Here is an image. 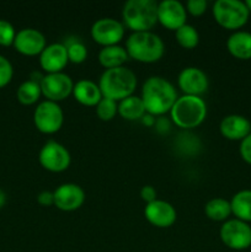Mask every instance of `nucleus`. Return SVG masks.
Listing matches in <instances>:
<instances>
[{
  "label": "nucleus",
  "instance_id": "obj_17",
  "mask_svg": "<svg viewBox=\"0 0 251 252\" xmlns=\"http://www.w3.org/2000/svg\"><path fill=\"white\" fill-rule=\"evenodd\" d=\"M68 62L66 47L61 42L47 44L46 48L39 54V65L47 74L59 73L65 68Z\"/></svg>",
  "mask_w": 251,
  "mask_h": 252
},
{
  "label": "nucleus",
  "instance_id": "obj_23",
  "mask_svg": "<svg viewBox=\"0 0 251 252\" xmlns=\"http://www.w3.org/2000/svg\"><path fill=\"white\" fill-rule=\"evenodd\" d=\"M145 112L147 111H145L144 103L139 96L130 95L121 100L118 103V113L126 120H139L145 115Z\"/></svg>",
  "mask_w": 251,
  "mask_h": 252
},
{
  "label": "nucleus",
  "instance_id": "obj_34",
  "mask_svg": "<svg viewBox=\"0 0 251 252\" xmlns=\"http://www.w3.org/2000/svg\"><path fill=\"white\" fill-rule=\"evenodd\" d=\"M37 202L41 206H52L54 204V193L51 191H42L37 196Z\"/></svg>",
  "mask_w": 251,
  "mask_h": 252
},
{
  "label": "nucleus",
  "instance_id": "obj_13",
  "mask_svg": "<svg viewBox=\"0 0 251 252\" xmlns=\"http://www.w3.org/2000/svg\"><path fill=\"white\" fill-rule=\"evenodd\" d=\"M177 84L185 95L201 96L208 89L209 80L202 69L197 66H186L179 73Z\"/></svg>",
  "mask_w": 251,
  "mask_h": 252
},
{
  "label": "nucleus",
  "instance_id": "obj_10",
  "mask_svg": "<svg viewBox=\"0 0 251 252\" xmlns=\"http://www.w3.org/2000/svg\"><path fill=\"white\" fill-rule=\"evenodd\" d=\"M90 32L96 43L102 44L103 47L113 46L120 43L125 37V26L112 17H102L94 22Z\"/></svg>",
  "mask_w": 251,
  "mask_h": 252
},
{
  "label": "nucleus",
  "instance_id": "obj_21",
  "mask_svg": "<svg viewBox=\"0 0 251 252\" xmlns=\"http://www.w3.org/2000/svg\"><path fill=\"white\" fill-rule=\"evenodd\" d=\"M128 58H129V56H128L126 48L120 44L102 47L98 52V62L106 69L123 66V64L128 61Z\"/></svg>",
  "mask_w": 251,
  "mask_h": 252
},
{
  "label": "nucleus",
  "instance_id": "obj_9",
  "mask_svg": "<svg viewBox=\"0 0 251 252\" xmlns=\"http://www.w3.org/2000/svg\"><path fill=\"white\" fill-rule=\"evenodd\" d=\"M38 161L48 171L61 172L68 169L71 157L63 144L56 140H48L39 150Z\"/></svg>",
  "mask_w": 251,
  "mask_h": 252
},
{
  "label": "nucleus",
  "instance_id": "obj_19",
  "mask_svg": "<svg viewBox=\"0 0 251 252\" xmlns=\"http://www.w3.org/2000/svg\"><path fill=\"white\" fill-rule=\"evenodd\" d=\"M73 95L78 102L85 106H96L103 97L98 84L90 79H80L74 84Z\"/></svg>",
  "mask_w": 251,
  "mask_h": 252
},
{
  "label": "nucleus",
  "instance_id": "obj_3",
  "mask_svg": "<svg viewBox=\"0 0 251 252\" xmlns=\"http://www.w3.org/2000/svg\"><path fill=\"white\" fill-rule=\"evenodd\" d=\"M126 51L129 58L142 63H154L165 52L164 41L152 31L132 32L126 41Z\"/></svg>",
  "mask_w": 251,
  "mask_h": 252
},
{
  "label": "nucleus",
  "instance_id": "obj_28",
  "mask_svg": "<svg viewBox=\"0 0 251 252\" xmlns=\"http://www.w3.org/2000/svg\"><path fill=\"white\" fill-rule=\"evenodd\" d=\"M118 113L117 101L102 97L96 105V115L102 121H111Z\"/></svg>",
  "mask_w": 251,
  "mask_h": 252
},
{
  "label": "nucleus",
  "instance_id": "obj_25",
  "mask_svg": "<svg viewBox=\"0 0 251 252\" xmlns=\"http://www.w3.org/2000/svg\"><path fill=\"white\" fill-rule=\"evenodd\" d=\"M41 95L42 90L39 83L31 80V79L24 81V83L19 86L16 93L17 100H19L22 105H32V103L37 102Z\"/></svg>",
  "mask_w": 251,
  "mask_h": 252
},
{
  "label": "nucleus",
  "instance_id": "obj_38",
  "mask_svg": "<svg viewBox=\"0 0 251 252\" xmlns=\"http://www.w3.org/2000/svg\"><path fill=\"white\" fill-rule=\"evenodd\" d=\"M245 5H246V6H248L249 11H251V0H246Z\"/></svg>",
  "mask_w": 251,
  "mask_h": 252
},
{
  "label": "nucleus",
  "instance_id": "obj_30",
  "mask_svg": "<svg viewBox=\"0 0 251 252\" xmlns=\"http://www.w3.org/2000/svg\"><path fill=\"white\" fill-rule=\"evenodd\" d=\"M14 75V68L6 57L0 54V88H4L11 81Z\"/></svg>",
  "mask_w": 251,
  "mask_h": 252
},
{
  "label": "nucleus",
  "instance_id": "obj_27",
  "mask_svg": "<svg viewBox=\"0 0 251 252\" xmlns=\"http://www.w3.org/2000/svg\"><path fill=\"white\" fill-rule=\"evenodd\" d=\"M64 44L66 47L69 62L75 64H80L85 62L86 57H88V48H86V46L83 42L79 41V39H73V41L69 39Z\"/></svg>",
  "mask_w": 251,
  "mask_h": 252
},
{
  "label": "nucleus",
  "instance_id": "obj_16",
  "mask_svg": "<svg viewBox=\"0 0 251 252\" xmlns=\"http://www.w3.org/2000/svg\"><path fill=\"white\" fill-rule=\"evenodd\" d=\"M144 216L150 224L157 226V228L171 226L177 218L175 207L164 199L157 198L150 203H147Z\"/></svg>",
  "mask_w": 251,
  "mask_h": 252
},
{
  "label": "nucleus",
  "instance_id": "obj_24",
  "mask_svg": "<svg viewBox=\"0 0 251 252\" xmlns=\"http://www.w3.org/2000/svg\"><path fill=\"white\" fill-rule=\"evenodd\" d=\"M204 213L212 220H226L231 214L230 201L220 198V197L209 199L204 206Z\"/></svg>",
  "mask_w": 251,
  "mask_h": 252
},
{
  "label": "nucleus",
  "instance_id": "obj_33",
  "mask_svg": "<svg viewBox=\"0 0 251 252\" xmlns=\"http://www.w3.org/2000/svg\"><path fill=\"white\" fill-rule=\"evenodd\" d=\"M157 189L153 186H150V185H145V186H143L142 189H140V197H142L143 201H145L147 203L155 201V199H157Z\"/></svg>",
  "mask_w": 251,
  "mask_h": 252
},
{
  "label": "nucleus",
  "instance_id": "obj_2",
  "mask_svg": "<svg viewBox=\"0 0 251 252\" xmlns=\"http://www.w3.org/2000/svg\"><path fill=\"white\" fill-rule=\"evenodd\" d=\"M97 84L103 97L121 101L133 95L137 88V75L127 66H117L106 69Z\"/></svg>",
  "mask_w": 251,
  "mask_h": 252
},
{
  "label": "nucleus",
  "instance_id": "obj_22",
  "mask_svg": "<svg viewBox=\"0 0 251 252\" xmlns=\"http://www.w3.org/2000/svg\"><path fill=\"white\" fill-rule=\"evenodd\" d=\"M231 213L243 221H251V189L236 192L230 201Z\"/></svg>",
  "mask_w": 251,
  "mask_h": 252
},
{
  "label": "nucleus",
  "instance_id": "obj_6",
  "mask_svg": "<svg viewBox=\"0 0 251 252\" xmlns=\"http://www.w3.org/2000/svg\"><path fill=\"white\" fill-rule=\"evenodd\" d=\"M213 16L220 26L238 30L248 22L250 11L241 0H217L213 5Z\"/></svg>",
  "mask_w": 251,
  "mask_h": 252
},
{
  "label": "nucleus",
  "instance_id": "obj_15",
  "mask_svg": "<svg viewBox=\"0 0 251 252\" xmlns=\"http://www.w3.org/2000/svg\"><path fill=\"white\" fill-rule=\"evenodd\" d=\"M54 193V204L57 208L65 212L75 211L83 206L85 201V191L83 187L76 184H63L56 189Z\"/></svg>",
  "mask_w": 251,
  "mask_h": 252
},
{
  "label": "nucleus",
  "instance_id": "obj_12",
  "mask_svg": "<svg viewBox=\"0 0 251 252\" xmlns=\"http://www.w3.org/2000/svg\"><path fill=\"white\" fill-rule=\"evenodd\" d=\"M186 6L179 0H161L157 2V21L169 30L176 31L186 24Z\"/></svg>",
  "mask_w": 251,
  "mask_h": 252
},
{
  "label": "nucleus",
  "instance_id": "obj_35",
  "mask_svg": "<svg viewBox=\"0 0 251 252\" xmlns=\"http://www.w3.org/2000/svg\"><path fill=\"white\" fill-rule=\"evenodd\" d=\"M154 127L159 133H166V132H169L170 128H171V126H170V122L167 118L160 117V118H157V120H155Z\"/></svg>",
  "mask_w": 251,
  "mask_h": 252
},
{
  "label": "nucleus",
  "instance_id": "obj_7",
  "mask_svg": "<svg viewBox=\"0 0 251 252\" xmlns=\"http://www.w3.org/2000/svg\"><path fill=\"white\" fill-rule=\"evenodd\" d=\"M33 122L37 129L46 134L58 132L64 122V113L58 102L44 100L37 105L33 112Z\"/></svg>",
  "mask_w": 251,
  "mask_h": 252
},
{
  "label": "nucleus",
  "instance_id": "obj_37",
  "mask_svg": "<svg viewBox=\"0 0 251 252\" xmlns=\"http://www.w3.org/2000/svg\"><path fill=\"white\" fill-rule=\"evenodd\" d=\"M5 203H6V193L0 189V209L5 206Z\"/></svg>",
  "mask_w": 251,
  "mask_h": 252
},
{
  "label": "nucleus",
  "instance_id": "obj_29",
  "mask_svg": "<svg viewBox=\"0 0 251 252\" xmlns=\"http://www.w3.org/2000/svg\"><path fill=\"white\" fill-rule=\"evenodd\" d=\"M17 32L11 22L7 20L0 19V44L1 46H11L14 44Z\"/></svg>",
  "mask_w": 251,
  "mask_h": 252
},
{
  "label": "nucleus",
  "instance_id": "obj_1",
  "mask_svg": "<svg viewBox=\"0 0 251 252\" xmlns=\"http://www.w3.org/2000/svg\"><path fill=\"white\" fill-rule=\"evenodd\" d=\"M142 98L145 111L153 116L170 112L177 100V93L171 81L164 76H150L142 86Z\"/></svg>",
  "mask_w": 251,
  "mask_h": 252
},
{
  "label": "nucleus",
  "instance_id": "obj_5",
  "mask_svg": "<svg viewBox=\"0 0 251 252\" xmlns=\"http://www.w3.org/2000/svg\"><path fill=\"white\" fill-rule=\"evenodd\" d=\"M122 17L133 32L150 31L157 21V2L154 0H128L123 5Z\"/></svg>",
  "mask_w": 251,
  "mask_h": 252
},
{
  "label": "nucleus",
  "instance_id": "obj_26",
  "mask_svg": "<svg viewBox=\"0 0 251 252\" xmlns=\"http://www.w3.org/2000/svg\"><path fill=\"white\" fill-rule=\"evenodd\" d=\"M177 42L184 48H194L199 42V33L194 26L189 24L182 25L175 31Z\"/></svg>",
  "mask_w": 251,
  "mask_h": 252
},
{
  "label": "nucleus",
  "instance_id": "obj_36",
  "mask_svg": "<svg viewBox=\"0 0 251 252\" xmlns=\"http://www.w3.org/2000/svg\"><path fill=\"white\" fill-rule=\"evenodd\" d=\"M142 122L144 123L145 126H149V127H152V126L155 125L154 116L150 115V113H147V115H144L142 117Z\"/></svg>",
  "mask_w": 251,
  "mask_h": 252
},
{
  "label": "nucleus",
  "instance_id": "obj_32",
  "mask_svg": "<svg viewBox=\"0 0 251 252\" xmlns=\"http://www.w3.org/2000/svg\"><path fill=\"white\" fill-rule=\"evenodd\" d=\"M241 158L246 162L251 164V133L246 135L243 140H240V148H239Z\"/></svg>",
  "mask_w": 251,
  "mask_h": 252
},
{
  "label": "nucleus",
  "instance_id": "obj_14",
  "mask_svg": "<svg viewBox=\"0 0 251 252\" xmlns=\"http://www.w3.org/2000/svg\"><path fill=\"white\" fill-rule=\"evenodd\" d=\"M46 36L39 30L26 27L16 33L14 47L17 52L25 56H37L46 48Z\"/></svg>",
  "mask_w": 251,
  "mask_h": 252
},
{
  "label": "nucleus",
  "instance_id": "obj_20",
  "mask_svg": "<svg viewBox=\"0 0 251 252\" xmlns=\"http://www.w3.org/2000/svg\"><path fill=\"white\" fill-rule=\"evenodd\" d=\"M229 53L239 59L251 58V32L234 31L226 39Z\"/></svg>",
  "mask_w": 251,
  "mask_h": 252
},
{
  "label": "nucleus",
  "instance_id": "obj_4",
  "mask_svg": "<svg viewBox=\"0 0 251 252\" xmlns=\"http://www.w3.org/2000/svg\"><path fill=\"white\" fill-rule=\"evenodd\" d=\"M172 122L181 128H194L207 116V105L201 96L182 95L170 110Z\"/></svg>",
  "mask_w": 251,
  "mask_h": 252
},
{
  "label": "nucleus",
  "instance_id": "obj_8",
  "mask_svg": "<svg viewBox=\"0 0 251 252\" xmlns=\"http://www.w3.org/2000/svg\"><path fill=\"white\" fill-rule=\"evenodd\" d=\"M219 236L224 245L233 250H245L251 246V226L238 218L224 221Z\"/></svg>",
  "mask_w": 251,
  "mask_h": 252
},
{
  "label": "nucleus",
  "instance_id": "obj_11",
  "mask_svg": "<svg viewBox=\"0 0 251 252\" xmlns=\"http://www.w3.org/2000/svg\"><path fill=\"white\" fill-rule=\"evenodd\" d=\"M42 90V95L47 97V100L58 101L64 100L70 94H73L74 83L68 74L59 71V73H48L43 75V79L39 83Z\"/></svg>",
  "mask_w": 251,
  "mask_h": 252
},
{
  "label": "nucleus",
  "instance_id": "obj_18",
  "mask_svg": "<svg viewBox=\"0 0 251 252\" xmlns=\"http://www.w3.org/2000/svg\"><path fill=\"white\" fill-rule=\"evenodd\" d=\"M221 134L230 140H243L251 133V122L241 115H228L219 123Z\"/></svg>",
  "mask_w": 251,
  "mask_h": 252
},
{
  "label": "nucleus",
  "instance_id": "obj_31",
  "mask_svg": "<svg viewBox=\"0 0 251 252\" xmlns=\"http://www.w3.org/2000/svg\"><path fill=\"white\" fill-rule=\"evenodd\" d=\"M207 9V1L206 0H188L186 2V10L189 14L194 15V16H199L203 14Z\"/></svg>",
  "mask_w": 251,
  "mask_h": 252
}]
</instances>
